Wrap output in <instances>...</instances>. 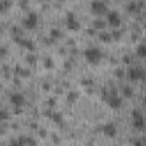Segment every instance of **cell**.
Masks as SVG:
<instances>
[{
    "label": "cell",
    "instance_id": "38",
    "mask_svg": "<svg viewBox=\"0 0 146 146\" xmlns=\"http://www.w3.org/2000/svg\"><path fill=\"white\" fill-rule=\"evenodd\" d=\"M0 88H1V87H0Z\"/></svg>",
    "mask_w": 146,
    "mask_h": 146
},
{
    "label": "cell",
    "instance_id": "19",
    "mask_svg": "<svg viewBox=\"0 0 146 146\" xmlns=\"http://www.w3.org/2000/svg\"><path fill=\"white\" fill-rule=\"evenodd\" d=\"M11 7V1L10 0H0V13L6 11Z\"/></svg>",
    "mask_w": 146,
    "mask_h": 146
},
{
    "label": "cell",
    "instance_id": "14",
    "mask_svg": "<svg viewBox=\"0 0 146 146\" xmlns=\"http://www.w3.org/2000/svg\"><path fill=\"white\" fill-rule=\"evenodd\" d=\"M106 25H107V23L102 18H97L92 22V27L95 30H104L106 27Z\"/></svg>",
    "mask_w": 146,
    "mask_h": 146
},
{
    "label": "cell",
    "instance_id": "35",
    "mask_svg": "<svg viewBox=\"0 0 146 146\" xmlns=\"http://www.w3.org/2000/svg\"><path fill=\"white\" fill-rule=\"evenodd\" d=\"M42 89H43V90H46V91H48V90L50 89V86H49V83H48V82H44V83L42 84Z\"/></svg>",
    "mask_w": 146,
    "mask_h": 146
},
{
    "label": "cell",
    "instance_id": "26",
    "mask_svg": "<svg viewBox=\"0 0 146 146\" xmlns=\"http://www.w3.org/2000/svg\"><path fill=\"white\" fill-rule=\"evenodd\" d=\"M11 32L14 33V35H23V29L17 25L11 26Z\"/></svg>",
    "mask_w": 146,
    "mask_h": 146
},
{
    "label": "cell",
    "instance_id": "37",
    "mask_svg": "<svg viewBox=\"0 0 146 146\" xmlns=\"http://www.w3.org/2000/svg\"><path fill=\"white\" fill-rule=\"evenodd\" d=\"M135 145H137V146H140V145H141V141H139V140H136V141H135Z\"/></svg>",
    "mask_w": 146,
    "mask_h": 146
},
{
    "label": "cell",
    "instance_id": "33",
    "mask_svg": "<svg viewBox=\"0 0 146 146\" xmlns=\"http://www.w3.org/2000/svg\"><path fill=\"white\" fill-rule=\"evenodd\" d=\"M96 31H97V30H95L94 27H88V29H87V33H88V34H90V35L96 34Z\"/></svg>",
    "mask_w": 146,
    "mask_h": 146
},
{
    "label": "cell",
    "instance_id": "6",
    "mask_svg": "<svg viewBox=\"0 0 146 146\" xmlns=\"http://www.w3.org/2000/svg\"><path fill=\"white\" fill-rule=\"evenodd\" d=\"M13 40L21 47L27 49V50H31L33 51L35 49V46H34V42L31 40V39H26V38H23L22 35H14L13 36Z\"/></svg>",
    "mask_w": 146,
    "mask_h": 146
},
{
    "label": "cell",
    "instance_id": "12",
    "mask_svg": "<svg viewBox=\"0 0 146 146\" xmlns=\"http://www.w3.org/2000/svg\"><path fill=\"white\" fill-rule=\"evenodd\" d=\"M132 127L136 130H144V128H145V117L139 116V117L132 119Z\"/></svg>",
    "mask_w": 146,
    "mask_h": 146
},
{
    "label": "cell",
    "instance_id": "36",
    "mask_svg": "<svg viewBox=\"0 0 146 146\" xmlns=\"http://www.w3.org/2000/svg\"><path fill=\"white\" fill-rule=\"evenodd\" d=\"M38 127H39V125H38V123H36V122L31 123V128H32V129H34V130H35V129H38Z\"/></svg>",
    "mask_w": 146,
    "mask_h": 146
},
{
    "label": "cell",
    "instance_id": "8",
    "mask_svg": "<svg viewBox=\"0 0 146 146\" xmlns=\"http://www.w3.org/2000/svg\"><path fill=\"white\" fill-rule=\"evenodd\" d=\"M112 27H120L121 25V17L120 14L115 10L107 11V22Z\"/></svg>",
    "mask_w": 146,
    "mask_h": 146
},
{
    "label": "cell",
    "instance_id": "13",
    "mask_svg": "<svg viewBox=\"0 0 146 146\" xmlns=\"http://www.w3.org/2000/svg\"><path fill=\"white\" fill-rule=\"evenodd\" d=\"M49 119H51V120H52L55 123H57V124H62L63 121H64L63 114H62L60 112H57V111H52V113H51V115H50Z\"/></svg>",
    "mask_w": 146,
    "mask_h": 146
},
{
    "label": "cell",
    "instance_id": "16",
    "mask_svg": "<svg viewBox=\"0 0 146 146\" xmlns=\"http://www.w3.org/2000/svg\"><path fill=\"white\" fill-rule=\"evenodd\" d=\"M49 36H50L51 39L56 40V39H60V38L63 36V33H62V31H60L59 29L52 27V29L50 30V32H49Z\"/></svg>",
    "mask_w": 146,
    "mask_h": 146
},
{
    "label": "cell",
    "instance_id": "25",
    "mask_svg": "<svg viewBox=\"0 0 146 146\" xmlns=\"http://www.w3.org/2000/svg\"><path fill=\"white\" fill-rule=\"evenodd\" d=\"M25 60L27 62V64H30V65H34V64L36 63V57H35L33 54H30V55H27V56L25 57Z\"/></svg>",
    "mask_w": 146,
    "mask_h": 146
},
{
    "label": "cell",
    "instance_id": "34",
    "mask_svg": "<svg viewBox=\"0 0 146 146\" xmlns=\"http://www.w3.org/2000/svg\"><path fill=\"white\" fill-rule=\"evenodd\" d=\"M51 113H52V110H51V108H48V110H46V111L43 112V115L47 116V117H50Z\"/></svg>",
    "mask_w": 146,
    "mask_h": 146
},
{
    "label": "cell",
    "instance_id": "10",
    "mask_svg": "<svg viewBox=\"0 0 146 146\" xmlns=\"http://www.w3.org/2000/svg\"><path fill=\"white\" fill-rule=\"evenodd\" d=\"M102 131H103V133H104L106 137H108V138H114V137L116 136V133H117L116 125H115L114 123H112V122H108V123L104 124L103 128H102Z\"/></svg>",
    "mask_w": 146,
    "mask_h": 146
},
{
    "label": "cell",
    "instance_id": "32",
    "mask_svg": "<svg viewBox=\"0 0 146 146\" xmlns=\"http://www.w3.org/2000/svg\"><path fill=\"white\" fill-rule=\"evenodd\" d=\"M39 136L41 138H46L47 137V130L46 129H39Z\"/></svg>",
    "mask_w": 146,
    "mask_h": 146
},
{
    "label": "cell",
    "instance_id": "31",
    "mask_svg": "<svg viewBox=\"0 0 146 146\" xmlns=\"http://www.w3.org/2000/svg\"><path fill=\"white\" fill-rule=\"evenodd\" d=\"M92 83H94L92 79H83V80H81V84H83V86H92Z\"/></svg>",
    "mask_w": 146,
    "mask_h": 146
},
{
    "label": "cell",
    "instance_id": "24",
    "mask_svg": "<svg viewBox=\"0 0 146 146\" xmlns=\"http://www.w3.org/2000/svg\"><path fill=\"white\" fill-rule=\"evenodd\" d=\"M7 120H9V112L3 108H0V122L7 121Z\"/></svg>",
    "mask_w": 146,
    "mask_h": 146
},
{
    "label": "cell",
    "instance_id": "20",
    "mask_svg": "<svg viewBox=\"0 0 146 146\" xmlns=\"http://www.w3.org/2000/svg\"><path fill=\"white\" fill-rule=\"evenodd\" d=\"M136 54H137L140 58H144V57L146 56V47H145V44H144V43L138 44L137 50H136Z\"/></svg>",
    "mask_w": 146,
    "mask_h": 146
},
{
    "label": "cell",
    "instance_id": "17",
    "mask_svg": "<svg viewBox=\"0 0 146 146\" xmlns=\"http://www.w3.org/2000/svg\"><path fill=\"white\" fill-rule=\"evenodd\" d=\"M122 94H123V96H124L125 98H131V97L133 96V89H132V87L129 86V84L123 86V88H122Z\"/></svg>",
    "mask_w": 146,
    "mask_h": 146
},
{
    "label": "cell",
    "instance_id": "3",
    "mask_svg": "<svg viewBox=\"0 0 146 146\" xmlns=\"http://www.w3.org/2000/svg\"><path fill=\"white\" fill-rule=\"evenodd\" d=\"M127 76L130 81H139L145 79V70L141 66H131L128 68Z\"/></svg>",
    "mask_w": 146,
    "mask_h": 146
},
{
    "label": "cell",
    "instance_id": "28",
    "mask_svg": "<svg viewBox=\"0 0 146 146\" xmlns=\"http://www.w3.org/2000/svg\"><path fill=\"white\" fill-rule=\"evenodd\" d=\"M47 105L49 106V108L55 107V105H56V99H55L54 97H50V98L47 100Z\"/></svg>",
    "mask_w": 146,
    "mask_h": 146
},
{
    "label": "cell",
    "instance_id": "1",
    "mask_svg": "<svg viewBox=\"0 0 146 146\" xmlns=\"http://www.w3.org/2000/svg\"><path fill=\"white\" fill-rule=\"evenodd\" d=\"M83 55H84V58L87 59V62H89L92 65H97L100 62L102 57H103V52L97 47H89V48H87L84 50Z\"/></svg>",
    "mask_w": 146,
    "mask_h": 146
},
{
    "label": "cell",
    "instance_id": "5",
    "mask_svg": "<svg viewBox=\"0 0 146 146\" xmlns=\"http://www.w3.org/2000/svg\"><path fill=\"white\" fill-rule=\"evenodd\" d=\"M38 24V14L34 13V11H30L29 15L22 21V25L24 29H27V30H32Z\"/></svg>",
    "mask_w": 146,
    "mask_h": 146
},
{
    "label": "cell",
    "instance_id": "29",
    "mask_svg": "<svg viewBox=\"0 0 146 146\" xmlns=\"http://www.w3.org/2000/svg\"><path fill=\"white\" fill-rule=\"evenodd\" d=\"M7 54H8V49H7V47L0 44V57H5Z\"/></svg>",
    "mask_w": 146,
    "mask_h": 146
},
{
    "label": "cell",
    "instance_id": "21",
    "mask_svg": "<svg viewBox=\"0 0 146 146\" xmlns=\"http://www.w3.org/2000/svg\"><path fill=\"white\" fill-rule=\"evenodd\" d=\"M111 35H112V39H115V40H119L121 39L122 36V30H120L119 27H114L111 32Z\"/></svg>",
    "mask_w": 146,
    "mask_h": 146
},
{
    "label": "cell",
    "instance_id": "7",
    "mask_svg": "<svg viewBox=\"0 0 146 146\" xmlns=\"http://www.w3.org/2000/svg\"><path fill=\"white\" fill-rule=\"evenodd\" d=\"M66 26L71 31H79L81 29L80 22L78 21L76 16L71 11L67 13V15H66Z\"/></svg>",
    "mask_w": 146,
    "mask_h": 146
},
{
    "label": "cell",
    "instance_id": "23",
    "mask_svg": "<svg viewBox=\"0 0 146 146\" xmlns=\"http://www.w3.org/2000/svg\"><path fill=\"white\" fill-rule=\"evenodd\" d=\"M43 66H44V68H48V70L52 68V67L55 66V63H54L52 58H50V57L44 58V60H43Z\"/></svg>",
    "mask_w": 146,
    "mask_h": 146
},
{
    "label": "cell",
    "instance_id": "18",
    "mask_svg": "<svg viewBox=\"0 0 146 146\" xmlns=\"http://www.w3.org/2000/svg\"><path fill=\"white\" fill-rule=\"evenodd\" d=\"M79 98V92L75 91V90H72V91H68L67 96H66V100L68 103H75Z\"/></svg>",
    "mask_w": 146,
    "mask_h": 146
},
{
    "label": "cell",
    "instance_id": "4",
    "mask_svg": "<svg viewBox=\"0 0 146 146\" xmlns=\"http://www.w3.org/2000/svg\"><path fill=\"white\" fill-rule=\"evenodd\" d=\"M90 9L95 15H98V16L107 14L108 11V7L103 0H94L90 5Z\"/></svg>",
    "mask_w": 146,
    "mask_h": 146
},
{
    "label": "cell",
    "instance_id": "9",
    "mask_svg": "<svg viewBox=\"0 0 146 146\" xmlns=\"http://www.w3.org/2000/svg\"><path fill=\"white\" fill-rule=\"evenodd\" d=\"M9 100L15 107H22L25 104V97L21 92H13L9 97Z\"/></svg>",
    "mask_w": 146,
    "mask_h": 146
},
{
    "label": "cell",
    "instance_id": "22",
    "mask_svg": "<svg viewBox=\"0 0 146 146\" xmlns=\"http://www.w3.org/2000/svg\"><path fill=\"white\" fill-rule=\"evenodd\" d=\"M16 73L18 75H22V76H29L30 75V71L26 70V68H23L22 66H16Z\"/></svg>",
    "mask_w": 146,
    "mask_h": 146
},
{
    "label": "cell",
    "instance_id": "27",
    "mask_svg": "<svg viewBox=\"0 0 146 146\" xmlns=\"http://www.w3.org/2000/svg\"><path fill=\"white\" fill-rule=\"evenodd\" d=\"M114 74H115V76H116V78L121 79V78H123V76L125 75V72H124V70H123V68H116V70L114 71Z\"/></svg>",
    "mask_w": 146,
    "mask_h": 146
},
{
    "label": "cell",
    "instance_id": "2",
    "mask_svg": "<svg viewBox=\"0 0 146 146\" xmlns=\"http://www.w3.org/2000/svg\"><path fill=\"white\" fill-rule=\"evenodd\" d=\"M104 98H105L107 105H108L111 108H113V110L120 108V107L122 106V104H123V100H122V98L117 95L116 89L110 90V91L104 96Z\"/></svg>",
    "mask_w": 146,
    "mask_h": 146
},
{
    "label": "cell",
    "instance_id": "30",
    "mask_svg": "<svg viewBox=\"0 0 146 146\" xmlns=\"http://www.w3.org/2000/svg\"><path fill=\"white\" fill-rule=\"evenodd\" d=\"M122 60H123L124 64H129V65L132 63V58H131L129 55H124V56L122 57Z\"/></svg>",
    "mask_w": 146,
    "mask_h": 146
},
{
    "label": "cell",
    "instance_id": "11",
    "mask_svg": "<svg viewBox=\"0 0 146 146\" xmlns=\"http://www.w3.org/2000/svg\"><path fill=\"white\" fill-rule=\"evenodd\" d=\"M144 8V1L139 0V1H130L127 5V10L131 14H137L140 11V9Z\"/></svg>",
    "mask_w": 146,
    "mask_h": 146
},
{
    "label": "cell",
    "instance_id": "15",
    "mask_svg": "<svg viewBox=\"0 0 146 146\" xmlns=\"http://www.w3.org/2000/svg\"><path fill=\"white\" fill-rule=\"evenodd\" d=\"M98 38H99L100 41H103V42H105V43H108V42H111V41L113 40L111 33H110V32H106V31L99 32V33H98Z\"/></svg>",
    "mask_w": 146,
    "mask_h": 146
}]
</instances>
